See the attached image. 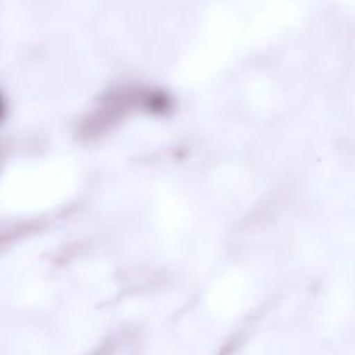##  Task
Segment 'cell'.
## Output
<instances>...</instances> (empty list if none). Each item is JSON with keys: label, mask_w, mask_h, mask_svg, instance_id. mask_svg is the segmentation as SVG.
<instances>
[{"label": "cell", "mask_w": 355, "mask_h": 355, "mask_svg": "<svg viewBox=\"0 0 355 355\" xmlns=\"http://www.w3.org/2000/svg\"><path fill=\"white\" fill-rule=\"evenodd\" d=\"M139 110L153 117H167L174 110V98L159 87L141 85L139 93Z\"/></svg>", "instance_id": "1"}, {"label": "cell", "mask_w": 355, "mask_h": 355, "mask_svg": "<svg viewBox=\"0 0 355 355\" xmlns=\"http://www.w3.org/2000/svg\"><path fill=\"white\" fill-rule=\"evenodd\" d=\"M8 114H9L8 98H6V94L0 91V125L4 124V121L8 119Z\"/></svg>", "instance_id": "2"}]
</instances>
